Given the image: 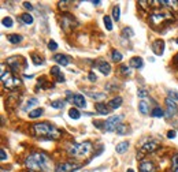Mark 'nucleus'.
I'll return each instance as SVG.
<instances>
[{
  "label": "nucleus",
  "instance_id": "nucleus-1",
  "mask_svg": "<svg viewBox=\"0 0 178 172\" xmlns=\"http://www.w3.org/2000/svg\"><path fill=\"white\" fill-rule=\"evenodd\" d=\"M25 164L30 171H45L47 172V171H49L51 160L47 154L34 152L26 157Z\"/></svg>",
  "mask_w": 178,
  "mask_h": 172
},
{
  "label": "nucleus",
  "instance_id": "nucleus-2",
  "mask_svg": "<svg viewBox=\"0 0 178 172\" xmlns=\"http://www.w3.org/2000/svg\"><path fill=\"white\" fill-rule=\"evenodd\" d=\"M32 131L36 137L47 139H58L60 137V130H58L54 124H49V123H36L32 127Z\"/></svg>",
  "mask_w": 178,
  "mask_h": 172
},
{
  "label": "nucleus",
  "instance_id": "nucleus-3",
  "mask_svg": "<svg viewBox=\"0 0 178 172\" xmlns=\"http://www.w3.org/2000/svg\"><path fill=\"white\" fill-rule=\"evenodd\" d=\"M93 147H92V142L89 141H85V142L81 143H73L70 147L67 149L68 156H74V157H88L89 154L92 153Z\"/></svg>",
  "mask_w": 178,
  "mask_h": 172
},
{
  "label": "nucleus",
  "instance_id": "nucleus-4",
  "mask_svg": "<svg viewBox=\"0 0 178 172\" xmlns=\"http://www.w3.org/2000/svg\"><path fill=\"white\" fill-rule=\"evenodd\" d=\"M123 120V115H112L104 122V130L108 133L115 131L116 127L121 124V122Z\"/></svg>",
  "mask_w": 178,
  "mask_h": 172
},
{
  "label": "nucleus",
  "instance_id": "nucleus-5",
  "mask_svg": "<svg viewBox=\"0 0 178 172\" xmlns=\"http://www.w3.org/2000/svg\"><path fill=\"white\" fill-rule=\"evenodd\" d=\"M2 81H3V85H4L7 89H15L21 85V81L16 77H14L10 71H7V75L6 74L2 75Z\"/></svg>",
  "mask_w": 178,
  "mask_h": 172
},
{
  "label": "nucleus",
  "instance_id": "nucleus-6",
  "mask_svg": "<svg viewBox=\"0 0 178 172\" xmlns=\"http://www.w3.org/2000/svg\"><path fill=\"white\" fill-rule=\"evenodd\" d=\"M77 25H78L77 20H75L71 15H68V14L62 16V27H63L64 32H70V30H73Z\"/></svg>",
  "mask_w": 178,
  "mask_h": 172
},
{
  "label": "nucleus",
  "instance_id": "nucleus-7",
  "mask_svg": "<svg viewBox=\"0 0 178 172\" xmlns=\"http://www.w3.org/2000/svg\"><path fill=\"white\" fill-rule=\"evenodd\" d=\"M80 167H81L80 164L71 163V161H66V163H62L55 168V172H75Z\"/></svg>",
  "mask_w": 178,
  "mask_h": 172
},
{
  "label": "nucleus",
  "instance_id": "nucleus-8",
  "mask_svg": "<svg viewBox=\"0 0 178 172\" xmlns=\"http://www.w3.org/2000/svg\"><path fill=\"white\" fill-rule=\"evenodd\" d=\"M164 102H166V115L169 116V118H173V116L177 113V111H178L176 101L167 97L166 100H164Z\"/></svg>",
  "mask_w": 178,
  "mask_h": 172
},
{
  "label": "nucleus",
  "instance_id": "nucleus-9",
  "mask_svg": "<svg viewBox=\"0 0 178 172\" xmlns=\"http://www.w3.org/2000/svg\"><path fill=\"white\" fill-rule=\"evenodd\" d=\"M22 57H19V56H11V57H8L7 59V64H8L10 67L12 68L14 71H19V70H22L21 68V63H22ZM25 63V61H23Z\"/></svg>",
  "mask_w": 178,
  "mask_h": 172
},
{
  "label": "nucleus",
  "instance_id": "nucleus-10",
  "mask_svg": "<svg viewBox=\"0 0 178 172\" xmlns=\"http://www.w3.org/2000/svg\"><path fill=\"white\" fill-rule=\"evenodd\" d=\"M138 170H140V172H156L153 163L152 161H148V160L141 161L138 165Z\"/></svg>",
  "mask_w": 178,
  "mask_h": 172
},
{
  "label": "nucleus",
  "instance_id": "nucleus-11",
  "mask_svg": "<svg viewBox=\"0 0 178 172\" xmlns=\"http://www.w3.org/2000/svg\"><path fill=\"white\" fill-rule=\"evenodd\" d=\"M96 67H97V70L104 75H108L110 71H111V66H110V63H107L105 60H97Z\"/></svg>",
  "mask_w": 178,
  "mask_h": 172
},
{
  "label": "nucleus",
  "instance_id": "nucleus-12",
  "mask_svg": "<svg viewBox=\"0 0 178 172\" xmlns=\"http://www.w3.org/2000/svg\"><path fill=\"white\" fill-rule=\"evenodd\" d=\"M152 51L153 53L157 55V56H162L164 52V41L163 40H156L155 43L152 44Z\"/></svg>",
  "mask_w": 178,
  "mask_h": 172
},
{
  "label": "nucleus",
  "instance_id": "nucleus-13",
  "mask_svg": "<svg viewBox=\"0 0 178 172\" xmlns=\"http://www.w3.org/2000/svg\"><path fill=\"white\" fill-rule=\"evenodd\" d=\"M159 146V143L156 141H149V142L144 143L141 146V153H151V152H155Z\"/></svg>",
  "mask_w": 178,
  "mask_h": 172
},
{
  "label": "nucleus",
  "instance_id": "nucleus-14",
  "mask_svg": "<svg viewBox=\"0 0 178 172\" xmlns=\"http://www.w3.org/2000/svg\"><path fill=\"white\" fill-rule=\"evenodd\" d=\"M166 18H167V15H164V14L155 12V14H152V15L149 16V20H151V23H152V25L157 26V25H160V23H162Z\"/></svg>",
  "mask_w": 178,
  "mask_h": 172
},
{
  "label": "nucleus",
  "instance_id": "nucleus-15",
  "mask_svg": "<svg viewBox=\"0 0 178 172\" xmlns=\"http://www.w3.org/2000/svg\"><path fill=\"white\" fill-rule=\"evenodd\" d=\"M52 59L56 61L58 64H60V66H68L70 64V57L66 56V55H62V53H56L55 56L52 57Z\"/></svg>",
  "mask_w": 178,
  "mask_h": 172
},
{
  "label": "nucleus",
  "instance_id": "nucleus-16",
  "mask_svg": "<svg viewBox=\"0 0 178 172\" xmlns=\"http://www.w3.org/2000/svg\"><path fill=\"white\" fill-rule=\"evenodd\" d=\"M73 102L75 104V106H77V108H85V106H87V101H85V97H84L82 94H80V93L74 94Z\"/></svg>",
  "mask_w": 178,
  "mask_h": 172
},
{
  "label": "nucleus",
  "instance_id": "nucleus-17",
  "mask_svg": "<svg viewBox=\"0 0 178 172\" xmlns=\"http://www.w3.org/2000/svg\"><path fill=\"white\" fill-rule=\"evenodd\" d=\"M51 74H52L54 77L56 78L58 82H64V75L62 74V71L59 70V67H58V66L51 67Z\"/></svg>",
  "mask_w": 178,
  "mask_h": 172
},
{
  "label": "nucleus",
  "instance_id": "nucleus-18",
  "mask_svg": "<svg viewBox=\"0 0 178 172\" xmlns=\"http://www.w3.org/2000/svg\"><path fill=\"white\" fill-rule=\"evenodd\" d=\"M95 109L97 111L100 115H108L110 113V106L108 104H103V102H99V104L95 105Z\"/></svg>",
  "mask_w": 178,
  "mask_h": 172
},
{
  "label": "nucleus",
  "instance_id": "nucleus-19",
  "mask_svg": "<svg viewBox=\"0 0 178 172\" xmlns=\"http://www.w3.org/2000/svg\"><path fill=\"white\" fill-rule=\"evenodd\" d=\"M143 59L140 56H134V57H132L129 61V66L130 67H133V68H141L143 67Z\"/></svg>",
  "mask_w": 178,
  "mask_h": 172
},
{
  "label": "nucleus",
  "instance_id": "nucleus-20",
  "mask_svg": "<svg viewBox=\"0 0 178 172\" xmlns=\"http://www.w3.org/2000/svg\"><path fill=\"white\" fill-rule=\"evenodd\" d=\"M122 105V97H114L112 100H110L108 101V106H110V109H116V108H119V106Z\"/></svg>",
  "mask_w": 178,
  "mask_h": 172
},
{
  "label": "nucleus",
  "instance_id": "nucleus-21",
  "mask_svg": "<svg viewBox=\"0 0 178 172\" xmlns=\"http://www.w3.org/2000/svg\"><path fill=\"white\" fill-rule=\"evenodd\" d=\"M128 147H129V142H128V141H122V142H119L118 145H116L115 150H116V153L122 154V153H125L126 150H128Z\"/></svg>",
  "mask_w": 178,
  "mask_h": 172
},
{
  "label": "nucleus",
  "instance_id": "nucleus-22",
  "mask_svg": "<svg viewBox=\"0 0 178 172\" xmlns=\"http://www.w3.org/2000/svg\"><path fill=\"white\" fill-rule=\"evenodd\" d=\"M21 20H22L25 25H32V23L34 22V18H33V15H30L29 12H25V14L21 15Z\"/></svg>",
  "mask_w": 178,
  "mask_h": 172
},
{
  "label": "nucleus",
  "instance_id": "nucleus-23",
  "mask_svg": "<svg viewBox=\"0 0 178 172\" xmlns=\"http://www.w3.org/2000/svg\"><path fill=\"white\" fill-rule=\"evenodd\" d=\"M7 41L11 44H19L22 41V36H19V34H8L7 36Z\"/></svg>",
  "mask_w": 178,
  "mask_h": 172
},
{
  "label": "nucleus",
  "instance_id": "nucleus-24",
  "mask_svg": "<svg viewBox=\"0 0 178 172\" xmlns=\"http://www.w3.org/2000/svg\"><path fill=\"white\" fill-rule=\"evenodd\" d=\"M138 111L143 113V115H148L149 112V104L145 101H140L138 102Z\"/></svg>",
  "mask_w": 178,
  "mask_h": 172
},
{
  "label": "nucleus",
  "instance_id": "nucleus-25",
  "mask_svg": "<svg viewBox=\"0 0 178 172\" xmlns=\"http://www.w3.org/2000/svg\"><path fill=\"white\" fill-rule=\"evenodd\" d=\"M43 113H44V109H43V108L33 109V111L29 112V118H30V119H37V118H40Z\"/></svg>",
  "mask_w": 178,
  "mask_h": 172
},
{
  "label": "nucleus",
  "instance_id": "nucleus-26",
  "mask_svg": "<svg viewBox=\"0 0 178 172\" xmlns=\"http://www.w3.org/2000/svg\"><path fill=\"white\" fill-rule=\"evenodd\" d=\"M151 113H152L153 118H163L164 113H166V112H164L163 109L160 108V106H155V108L152 109V112H151Z\"/></svg>",
  "mask_w": 178,
  "mask_h": 172
},
{
  "label": "nucleus",
  "instance_id": "nucleus-27",
  "mask_svg": "<svg viewBox=\"0 0 178 172\" xmlns=\"http://www.w3.org/2000/svg\"><path fill=\"white\" fill-rule=\"evenodd\" d=\"M128 131H129V127L126 124H123V123H121L115 130V133L119 134V135H125V134H128Z\"/></svg>",
  "mask_w": 178,
  "mask_h": 172
},
{
  "label": "nucleus",
  "instance_id": "nucleus-28",
  "mask_svg": "<svg viewBox=\"0 0 178 172\" xmlns=\"http://www.w3.org/2000/svg\"><path fill=\"white\" fill-rule=\"evenodd\" d=\"M68 116H70L71 119L77 120V119H80L81 113H80V111H78L77 108H70V111H68Z\"/></svg>",
  "mask_w": 178,
  "mask_h": 172
},
{
  "label": "nucleus",
  "instance_id": "nucleus-29",
  "mask_svg": "<svg viewBox=\"0 0 178 172\" xmlns=\"http://www.w3.org/2000/svg\"><path fill=\"white\" fill-rule=\"evenodd\" d=\"M37 102H39V100H37V98H34V97H33V98H29V100L26 101V105L23 106V109H25V111H27V109L33 108V106L36 105Z\"/></svg>",
  "mask_w": 178,
  "mask_h": 172
},
{
  "label": "nucleus",
  "instance_id": "nucleus-30",
  "mask_svg": "<svg viewBox=\"0 0 178 172\" xmlns=\"http://www.w3.org/2000/svg\"><path fill=\"white\" fill-rule=\"evenodd\" d=\"M103 22H104V26H105V29H107L108 32L110 30H112V20L108 15H105L104 18H103Z\"/></svg>",
  "mask_w": 178,
  "mask_h": 172
},
{
  "label": "nucleus",
  "instance_id": "nucleus-31",
  "mask_svg": "<svg viewBox=\"0 0 178 172\" xmlns=\"http://www.w3.org/2000/svg\"><path fill=\"white\" fill-rule=\"evenodd\" d=\"M111 57H112V60H114L115 63H116V61H121L122 60V53L119 52V51L114 49V51H112V53H111Z\"/></svg>",
  "mask_w": 178,
  "mask_h": 172
},
{
  "label": "nucleus",
  "instance_id": "nucleus-32",
  "mask_svg": "<svg viewBox=\"0 0 178 172\" xmlns=\"http://www.w3.org/2000/svg\"><path fill=\"white\" fill-rule=\"evenodd\" d=\"M119 15H121V10H119V6H114V8H112V18L114 20L118 22L119 20Z\"/></svg>",
  "mask_w": 178,
  "mask_h": 172
},
{
  "label": "nucleus",
  "instance_id": "nucleus-33",
  "mask_svg": "<svg viewBox=\"0 0 178 172\" xmlns=\"http://www.w3.org/2000/svg\"><path fill=\"white\" fill-rule=\"evenodd\" d=\"M88 96H89L91 98H95V100H101V98L105 97L104 93H93V92H89Z\"/></svg>",
  "mask_w": 178,
  "mask_h": 172
},
{
  "label": "nucleus",
  "instance_id": "nucleus-34",
  "mask_svg": "<svg viewBox=\"0 0 178 172\" xmlns=\"http://www.w3.org/2000/svg\"><path fill=\"white\" fill-rule=\"evenodd\" d=\"M12 19L10 18V16H4V18L2 19V25L4 27H12Z\"/></svg>",
  "mask_w": 178,
  "mask_h": 172
},
{
  "label": "nucleus",
  "instance_id": "nucleus-35",
  "mask_svg": "<svg viewBox=\"0 0 178 172\" xmlns=\"http://www.w3.org/2000/svg\"><path fill=\"white\" fill-rule=\"evenodd\" d=\"M119 70H121L122 75H130V74H132V71H130L132 68H130V66H126V64H122Z\"/></svg>",
  "mask_w": 178,
  "mask_h": 172
},
{
  "label": "nucleus",
  "instance_id": "nucleus-36",
  "mask_svg": "<svg viewBox=\"0 0 178 172\" xmlns=\"http://www.w3.org/2000/svg\"><path fill=\"white\" fill-rule=\"evenodd\" d=\"M63 105H64V101H62V100H58V101L51 102V106H52V108H56V109L63 108Z\"/></svg>",
  "mask_w": 178,
  "mask_h": 172
},
{
  "label": "nucleus",
  "instance_id": "nucleus-37",
  "mask_svg": "<svg viewBox=\"0 0 178 172\" xmlns=\"http://www.w3.org/2000/svg\"><path fill=\"white\" fill-rule=\"evenodd\" d=\"M171 164H173V171L174 172H178V154H176V156L173 157Z\"/></svg>",
  "mask_w": 178,
  "mask_h": 172
},
{
  "label": "nucleus",
  "instance_id": "nucleus-38",
  "mask_svg": "<svg viewBox=\"0 0 178 172\" xmlns=\"http://www.w3.org/2000/svg\"><path fill=\"white\" fill-rule=\"evenodd\" d=\"M137 96H138L140 98H144L148 96V92H147V89H138V90H137Z\"/></svg>",
  "mask_w": 178,
  "mask_h": 172
},
{
  "label": "nucleus",
  "instance_id": "nucleus-39",
  "mask_svg": "<svg viewBox=\"0 0 178 172\" xmlns=\"http://www.w3.org/2000/svg\"><path fill=\"white\" fill-rule=\"evenodd\" d=\"M169 98L174 100V101H178V92H176V90H170V92H169Z\"/></svg>",
  "mask_w": 178,
  "mask_h": 172
},
{
  "label": "nucleus",
  "instance_id": "nucleus-40",
  "mask_svg": "<svg viewBox=\"0 0 178 172\" xmlns=\"http://www.w3.org/2000/svg\"><path fill=\"white\" fill-rule=\"evenodd\" d=\"M32 57H33V61H34V64H37V66H39V64H43L44 61H43V59H41V57H39L37 56L36 53H33L32 55Z\"/></svg>",
  "mask_w": 178,
  "mask_h": 172
},
{
  "label": "nucleus",
  "instance_id": "nucleus-41",
  "mask_svg": "<svg viewBox=\"0 0 178 172\" xmlns=\"http://www.w3.org/2000/svg\"><path fill=\"white\" fill-rule=\"evenodd\" d=\"M48 48H49L51 51H56V49H58V44L55 43L54 40H51L49 43H48Z\"/></svg>",
  "mask_w": 178,
  "mask_h": 172
},
{
  "label": "nucleus",
  "instance_id": "nucleus-42",
  "mask_svg": "<svg viewBox=\"0 0 178 172\" xmlns=\"http://www.w3.org/2000/svg\"><path fill=\"white\" fill-rule=\"evenodd\" d=\"M123 34H126V36H129V37H133L134 36V32H133L130 27H125V29H123Z\"/></svg>",
  "mask_w": 178,
  "mask_h": 172
},
{
  "label": "nucleus",
  "instance_id": "nucleus-43",
  "mask_svg": "<svg viewBox=\"0 0 178 172\" xmlns=\"http://www.w3.org/2000/svg\"><path fill=\"white\" fill-rule=\"evenodd\" d=\"M23 7H25L26 10H29V11H33V10H34V7L32 6V3H29V2H23Z\"/></svg>",
  "mask_w": 178,
  "mask_h": 172
},
{
  "label": "nucleus",
  "instance_id": "nucleus-44",
  "mask_svg": "<svg viewBox=\"0 0 178 172\" xmlns=\"http://www.w3.org/2000/svg\"><path fill=\"white\" fill-rule=\"evenodd\" d=\"M167 4H169L170 7H173L174 10H178V2H177V0H173V2H167Z\"/></svg>",
  "mask_w": 178,
  "mask_h": 172
},
{
  "label": "nucleus",
  "instance_id": "nucleus-45",
  "mask_svg": "<svg viewBox=\"0 0 178 172\" xmlns=\"http://www.w3.org/2000/svg\"><path fill=\"white\" fill-rule=\"evenodd\" d=\"M0 160H2V161H6L7 160V154H6V150L4 149L0 150Z\"/></svg>",
  "mask_w": 178,
  "mask_h": 172
},
{
  "label": "nucleus",
  "instance_id": "nucleus-46",
  "mask_svg": "<svg viewBox=\"0 0 178 172\" xmlns=\"http://www.w3.org/2000/svg\"><path fill=\"white\" fill-rule=\"evenodd\" d=\"M138 4L141 6L143 8H147V7H148L147 4H151V2H144V0H140V2H138Z\"/></svg>",
  "mask_w": 178,
  "mask_h": 172
},
{
  "label": "nucleus",
  "instance_id": "nucleus-47",
  "mask_svg": "<svg viewBox=\"0 0 178 172\" xmlns=\"http://www.w3.org/2000/svg\"><path fill=\"white\" fill-rule=\"evenodd\" d=\"M167 137H169L170 139H173V138H176V131L174 130H170L169 133H167Z\"/></svg>",
  "mask_w": 178,
  "mask_h": 172
},
{
  "label": "nucleus",
  "instance_id": "nucleus-48",
  "mask_svg": "<svg viewBox=\"0 0 178 172\" xmlns=\"http://www.w3.org/2000/svg\"><path fill=\"white\" fill-rule=\"evenodd\" d=\"M89 79H91V81H96V75L93 73H89Z\"/></svg>",
  "mask_w": 178,
  "mask_h": 172
},
{
  "label": "nucleus",
  "instance_id": "nucleus-49",
  "mask_svg": "<svg viewBox=\"0 0 178 172\" xmlns=\"http://www.w3.org/2000/svg\"><path fill=\"white\" fill-rule=\"evenodd\" d=\"M92 4L99 6V4H101V2H100V0H92Z\"/></svg>",
  "mask_w": 178,
  "mask_h": 172
},
{
  "label": "nucleus",
  "instance_id": "nucleus-50",
  "mask_svg": "<svg viewBox=\"0 0 178 172\" xmlns=\"http://www.w3.org/2000/svg\"><path fill=\"white\" fill-rule=\"evenodd\" d=\"M126 172H134V170H132V168H130V170H128Z\"/></svg>",
  "mask_w": 178,
  "mask_h": 172
},
{
  "label": "nucleus",
  "instance_id": "nucleus-51",
  "mask_svg": "<svg viewBox=\"0 0 178 172\" xmlns=\"http://www.w3.org/2000/svg\"><path fill=\"white\" fill-rule=\"evenodd\" d=\"M176 43H177V44H178V38H177V40H176Z\"/></svg>",
  "mask_w": 178,
  "mask_h": 172
},
{
  "label": "nucleus",
  "instance_id": "nucleus-52",
  "mask_svg": "<svg viewBox=\"0 0 178 172\" xmlns=\"http://www.w3.org/2000/svg\"><path fill=\"white\" fill-rule=\"evenodd\" d=\"M177 61H178V56H177Z\"/></svg>",
  "mask_w": 178,
  "mask_h": 172
}]
</instances>
